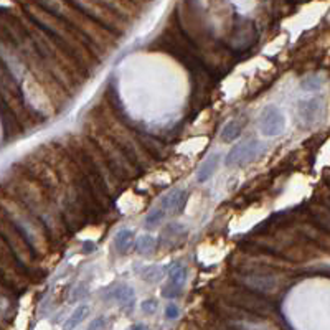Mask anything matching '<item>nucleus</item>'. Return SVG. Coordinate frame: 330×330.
Instances as JSON below:
<instances>
[{"instance_id": "ddd939ff", "label": "nucleus", "mask_w": 330, "mask_h": 330, "mask_svg": "<svg viewBox=\"0 0 330 330\" xmlns=\"http://www.w3.org/2000/svg\"><path fill=\"white\" fill-rule=\"evenodd\" d=\"M218 163H220V154H211L208 155L206 159L203 160V163L200 165V169L197 172V182L198 183H205L211 178V175L215 174V170L218 169Z\"/></svg>"}, {"instance_id": "39448f33", "label": "nucleus", "mask_w": 330, "mask_h": 330, "mask_svg": "<svg viewBox=\"0 0 330 330\" xmlns=\"http://www.w3.org/2000/svg\"><path fill=\"white\" fill-rule=\"evenodd\" d=\"M27 274L12 249L0 238V282L9 291H21L27 286Z\"/></svg>"}, {"instance_id": "b1692460", "label": "nucleus", "mask_w": 330, "mask_h": 330, "mask_svg": "<svg viewBox=\"0 0 330 330\" xmlns=\"http://www.w3.org/2000/svg\"><path fill=\"white\" fill-rule=\"evenodd\" d=\"M140 309H142V312H144V314H154L157 311V300L155 299L144 300L142 305H140Z\"/></svg>"}, {"instance_id": "bb28decb", "label": "nucleus", "mask_w": 330, "mask_h": 330, "mask_svg": "<svg viewBox=\"0 0 330 330\" xmlns=\"http://www.w3.org/2000/svg\"><path fill=\"white\" fill-rule=\"evenodd\" d=\"M95 251H96V243H92V241L83 243V253H95Z\"/></svg>"}, {"instance_id": "a211bd4d", "label": "nucleus", "mask_w": 330, "mask_h": 330, "mask_svg": "<svg viewBox=\"0 0 330 330\" xmlns=\"http://www.w3.org/2000/svg\"><path fill=\"white\" fill-rule=\"evenodd\" d=\"M157 246V240L152 234H142L140 238L135 241V251L142 256H149L155 251Z\"/></svg>"}, {"instance_id": "5701e85b", "label": "nucleus", "mask_w": 330, "mask_h": 330, "mask_svg": "<svg viewBox=\"0 0 330 330\" xmlns=\"http://www.w3.org/2000/svg\"><path fill=\"white\" fill-rule=\"evenodd\" d=\"M88 296V288H86V284H80L78 288L73 291V296H71V300L76 302V300H81Z\"/></svg>"}, {"instance_id": "f03ea898", "label": "nucleus", "mask_w": 330, "mask_h": 330, "mask_svg": "<svg viewBox=\"0 0 330 330\" xmlns=\"http://www.w3.org/2000/svg\"><path fill=\"white\" fill-rule=\"evenodd\" d=\"M0 205L4 206V210L7 211V215L13 221V225L21 233V236L27 240L28 245L32 246L37 257L45 256L50 251V248L53 246V243L50 240V234L41 221L32 211H28L18 200L7 195L2 190H0Z\"/></svg>"}, {"instance_id": "f3484780", "label": "nucleus", "mask_w": 330, "mask_h": 330, "mask_svg": "<svg viewBox=\"0 0 330 330\" xmlns=\"http://www.w3.org/2000/svg\"><path fill=\"white\" fill-rule=\"evenodd\" d=\"M88 314H89V307L88 305H78L75 312L69 315V319L64 322V325H63V330H73L76 328V325H80L81 322L88 317Z\"/></svg>"}, {"instance_id": "a878e982", "label": "nucleus", "mask_w": 330, "mask_h": 330, "mask_svg": "<svg viewBox=\"0 0 330 330\" xmlns=\"http://www.w3.org/2000/svg\"><path fill=\"white\" fill-rule=\"evenodd\" d=\"M165 315H167V319H177L178 317V307L175 304H169L167 309H165Z\"/></svg>"}, {"instance_id": "cd10ccee", "label": "nucleus", "mask_w": 330, "mask_h": 330, "mask_svg": "<svg viewBox=\"0 0 330 330\" xmlns=\"http://www.w3.org/2000/svg\"><path fill=\"white\" fill-rule=\"evenodd\" d=\"M131 330H149V328H147L146 325H140V324H139V325H134Z\"/></svg>"}, {"instance_id": "4468645a", "label": "nucleus", "mask_w": 330, "mask_h": 330, "mask_svg": "<svg viewBox=\"0 0 330 330\" xmlns=\"http://www.w3.org/2000/svg\"><path fill=\"white\" fill-rule=\"evenodd\" d=\"M135 245V236L132 229H119L114 236V246H116V251L119 254H127Z\"/></svg>"}, {"instance_id": "0eeeda50", "label": "nucleus", "mask_w": 330, "mask_h": 330, "mask_svg": "<svg viewBox=\"0 0 330 330\" xmlns=\"http://www.w3.org/2000/svg\"><path fill=\"white\" fill-rule=\"evenodd\" d=\"M286 127V117L277 106H266L260 116V132L264 137H276Z\"/></svg>"}, {"instance_id": "1a4fd4ad", "label": "nucleus", "mask_w": 330, "mask_h": 330, "mask_svg": "<svg viewBox=\"0 0 330 330\" xmlns=\"http://www.w3.org/2000/svg\"><path fill=\"white\" fill-rule=\"evenodd\" d=\"M233 302L251 312H264L269 309L268 304L264 302L263 299H260L256 294L249 292V291H234Z\"/></svg>"}, {"instance_id": "6ab92c4d", "label": "nucleus", "mask_w": 330, "mask_h": 330, "mask_svg": "<svg viewBox=\"0 0 330 330\" xmlns=\"http://www.w3.org/2000/svg\"><path fill=\"white\" fill-rule=\"evenodd\" d=\"M140 277L150 284H155L163 277V269L160 266H147L140 271Z\"/></svg>"}, {"instance_id": "dca6fc26", "label": "nucleus", "mask_w": 330, "mask_h": 330, "mask_svg": "<svg viewBox=\"0 0 330 330\" xmlns=\"http://www.w3.org/2000/svg\"><path fill=\"white\" fill-rule=\"evenodd\" d=\"M186 281V268L182 263H175L169 268V282L177 286V288H183Z\"/></svg>"}, {"instance_id": "6e6552de", "label": "nucleus", "mask_w": 330, "mask_h": 330, "mask_svg": "<svg viewBox=\"0 0 330 330\" xmlns=\"http://www.w3.org/2000/svg\"><path fill=\"white\" fill-rule=\"evenodd\" d=\"M186 200H188V193L185 188H174L160 200V208L167 217L169 215L175 217V215H180L183 211Z\"/></svg>"}, {"instance_id": "4be33fe9", "label": "nucleus", "mask_w": 330, "mask_h": 330, "mask_svg": "<svg viewBox=\"0 0 330 330\" xmlns=\"http://www.w3.org/2000/svg\"><path fill=\"white\" fill-rule=\"evenodd\" d=\"M302 88L305 91H315V89H319L320 88V81L317 80V78H305V80L302 81Z\"/></svg>"}, {"instance_id": "aec40b11", "label": "nucleus", "mask_w": 330, "mask_h": 330, "mask_svg": "<svg viewBox=\"0 0 330 330\" xmlns=\"http://www.w3.org/2000/svg\"><path fill=\"white\" fill-rule=\"evenodd\" d=\"M167 217V215L163 213V210L159 206V208H154V210H150V213L146 217V228L147 229H155L157 226H159L162 221H163V218Z\"/></svg>"}, {"instance_id": "f257e3e1", "label": "nucleus", "mask_w": 330, "mask_h": 330, "mask_svg": "<svg viewBox=\"0 0 330 330\" xmlns=\"http://www.w3.org/2000/svg\"><path fill=\"white\" fill-rule=\"evenodd\" d=\"M0 190L18 200L28 211H32L41 221L53 245H60L61 241H64L69 231L64 225L58 206L55 205L48 192L43 188V185L21 165H17L9 174L4 175L0 180Z\"/></svg>"}, {"instance_id": "393cba45", "label": "nucleus", "mask_w": 330, "mask_h": 330, "mask_svg": "<svg viewBox=\"0 0 330 330\" xmlns=\"http://www.w3.org/2000/svg\"><path fill=\"white\" fill-rule=\"evenodd\" d=\"M106 327V319L104 317H98L89 324L88 330H103Z\"/></svg>"}, {"instance_id": "9d476101", "label": "nucleus", "mask_w": 330, "mask_h": 330, "mask_svg": "<svg viewBox=\"0 0 330 330\" xmlns=\"http://www.w3.org/2000/svg\"><path fill=\"white\" fill-rule=\"evenodd\" d=\"M185 234H186V231L180 223H177V221H170V223L162 229L160 238H159V241H157V245L163 246V248L177 246Z\"/></svg>"}, {"instance_id": "c85d7f7f", "label": "nucleus", "mask_w": 330, "mask_h": 330, "mask_svg": "<svg viewBox=\"0 0 330 330\" xmlns=\"http://www.w3.org/2000/svg\"><path fill=\"white\" fill-rule=\"evenodd\" d=\"M0 109H5V111H9V107L5 106V103L2 101V99H0Z\"/></svg>"}, {"instance_id": "20e7f679", "label": "nucleus", "mask_w": 330, "mask_h": 330, "mask_svg": "<svg viewBox=\"0 0 330 330\" xmlns=\"http://www.w3.org/2000/svg\"><path fill=\"white\" fill-rule=\"evenodd\" d=\"M95 146L98 147L99 152H101L103 159L106 160L107 165H109V169L112 170V174L117 177L119 182L131 180V178H134L139 174V169L127 159V155L114 144L104 132L98 134L95 137Z\"/></svg>"}, {"instance_id": "2eb2a0df", "label": "nucleus", "mask_w": 330, "mask_h": 330, "mask_svg": "<svg viewBox=\"0 0 330 330\" xmlns=\"http://www.w3.org/2000/svg\"><path fill=\"white\" fill-rule=\"evenodd\" d=\"M241 132H243L241 123L238 119H231L223 126V129H221L220 139H221V142H226V144H229V142H234L236 139H238L241 135Z\"/></svg>"}, {"instance_id": "7ed1b4c3", "label": "nucleus", "mask_w": 330, "mask_h": 330, "mask_svg": "<svg viewBox=\"0 0 330 330\" xmlns=\"http://www.w3.org/2000/svg\"><path fill=\"white\" fill-rule=\"evenodd\" d=\"M0 238H2L7 246L12 249V253L15 254L18 263L25 268V271L30 272L37 266V254L33 253L32 246L28 245L27 240L21 236V233L17 229V226L13 225V221L4 210V206L0 205Z\"/></svg>"}, {"instance_id": "423d86ee", "label": "nucleus", "mask_w": 330, "mask_h": 330, "mask_svg": "<svg viewBox=\"0 0 330 330\" xmlns=\"http://www.w3.org/2000/svg\"><path fill=\"white\" fill-rule=\"evenodd\" d=\"M263 150V146L260 140L251 139L240 142V144H234V147L229 150L228 155L225 157V165L226 167H245V165L251 163L260 152Z\"/></svg>"}, {"instance_id": "f8f14e48", "label": "nucleus", "mask_w": 330, "mask_h": 330, "mask_svg": "<svg viewBox=\"0 0 330 330\" xmlns=\"http://www.w3.org/2000/svg\"><path fill=\"white\" fill-rule=\"evenodd\" d=\"M134 291L132 288H129V286L126 284H117V286H112V288H109V291H107L104 294V299H111V300H117V302L121 304H124L127 305L129 302H134Z\"/></svg>"}, {"instance_id": "412c9836", "label": "nucleus", "mask_w": 330, "mask_h": 330, "mask_svg": "<svg viewBox=\"0 0 330 330\" xmlns=\"http://www.w3.org/2000/svg\"><path fill=\"white\" fill-rule=\"evenodd\" d=\"M182 294V288H177L174 284H167L165 288L162 289V296L167 297V299H174V297H178Z\"/></svg>"}, {"instance_id": "9b49d317", "label": "nucleus", "mask_w": 330, "mask_h": 330, "mask_svg": "<svg viewBox=\"0 0 330 330\" xmlns=\"http://www.w3.org/2000/svg\"><path fill=\"white\" fill-rule=\"evenodd\" d=\"M320 112V99L312 98L305 99V101L299 103V117L302 119V123L305 126H311L315 123V119L319 117Z\"/></svg>"}]
</instances>
